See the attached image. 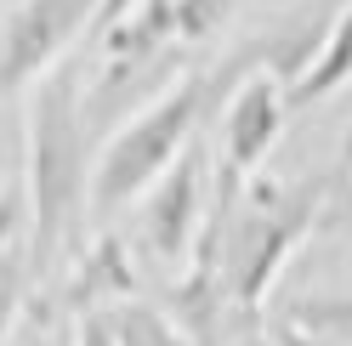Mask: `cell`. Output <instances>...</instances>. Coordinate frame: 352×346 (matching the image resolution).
<instances>
[{
  "label": "cell",
  "instance_id": "obj_9",
  "mask_svg": "<svg viewBox=\"0 0 352 346\" xmlns=\"http://www.w3.org/2000/svg\"><path fill=\"white\" fill-rule=\"evenodd\" d=\"M346 80H352V6L329 23V34L318 40V51L307 57V69L284 85V108H313L329 91H341Z\"/></svg>",
  "mask_w": 352,
  "mask_h": 346
},
{
  "label": "cell",
  "instance_id": "obj_17",
  "mask_svg": "<svg viewBox=\"0 0 352 346\" xmlns=\"http://www.w3.org/2000/svg\"><path fill=\"white\" fill-rule=\"evenodd\" d=\"M341 182H352V131H346V148H341Z\"/></svg>",
  "mask_w": 352,
  "mask_h": 346
},
{
  "label": "cell",
  "instance_id": "obj_15",
  "mask_svg": "<svg viewBox=\"0 0 352 346\" xmlns=\"http://www.w3.org/2000/svg\"><path fill=\"white\" fill-rule=\"evenodd\" d=\"M273 346H336V341H318V335L296 330V323H278V330H273Z\"/></svg>",
  "mask_w": 352,
  "mask_h": 346
},
{
  "label": "cell",
  "instance_id": "obj_14",
  "mask_svg": "<svg viewBox=\"0 0 352 346\" xmlns=\"http://www.w3.org/2000/svg\"><path fill=\"white\" fill-rule=\"evenodd\" d=\"M74 346H114V335H108V323H102V312H91V318H80V341Z\"/></svg>",
  "mask_w": 352,
  "mask_h": 346
},
{
  "label": "cell",
  "instance_id": "obj_7",
  "mask_svg": "<svg viewBox=\"0 0 352 346\" xmlns=\"http://www.w3.org/2000/svg\"><path fill=\"white\" fill-rule=\"evenodd\" d=\"M137 295V267H131V250L120 233H97L91 244L74 255L69 278H63V307L91 318V312H108L120 301Z\"/></svg>",
  "mask_w": 352,
  "mask_h": 346
},
{
  "label": "cell",
  "instance_id": "obj_8",
  "mask_svg": "<svg viewBox=\"0 0 352 346\" xmlns=\"http://www.w3.org/2000/svg\"><path fill=\"white\" fill-rule=\"evenodd\" d=\"M34 284V244H29V193L0 187V335L23 312Z\"/></svg>",
  "mask_w": 352,
  "mask_h": 346
},
{
  "label": "cell",
  "instance_id": "obj_12",
  "mask_svg": "<svg viewBox=\"0 0 352 346\" xmlns=\"http://www.w3.org/2000/svg\"><path fill=\"white\" fill-rule=\"evenodd\" d=\"M233 0H176V40H210L228 23Z\"/></svg>",
  "mask_w": 352,
  "mask_h": 346
},
{
  "label": "cell",
  "instance_id": "obj_11",
  "mask_svg": "<svg viewBox=\"0 0 352 346\" xmlns=\"http://www.w3.org/2000/svg\"><path fill=\"white\" fill-rule=\"evenodd\" d=\"M284 323H296V330L318 335V341L352 346V295H301V301H290Z\"/></svg>",
  "mask_w": 352,
  "mask_h": 346
},
{
  "label": "cell",
  "instance_id": "obj_6",
  "mask_svg": "<svg viewBox=\"0 0 352 346\" xmlns=\"http://www.w3.org/2000/svg\"><path fill=\"white\" fill-rule=\"evenodd\" d=\"M284 131V85L273 69H256L239 80V91L222 114V170L228 182H250L261 159L273 154V142Z\"/></svg>",
  "mask_w": 352,
  "mask_h": 346
},
{
  "label": "cell",
  "instance_id": "obj_16",
  "mask_svg": "<svg viewBox=\"0 0 352 346\" xmlns=\"http://www.w3.org/2000/svg\"><path fill=\"white\" fill-rule=\"evenodd\" d=\"M341 227H346V239H352V182H341Z\"/></svg>",
  "mask_w": 352,
  "mask_h": 346
},
{
  "label": "cell",
  "instance_id": "obj_10",
  "mask_svg": "<svg viewBox=\"0 0 352 346\" xmlns=\"http://www.w3.org/2000/svg\"><path fill=\"white\" fill-rule=\"evenodd\" d=\"M108 323V335H114V346H193L182 330H176V318L160 312V307H148V301H120V307H108L102 312Z\"/></svg>",
  "mask_w": 352,
  "mask_h": 346
},
{
  "label": "cell",
  "instance_id": "obj_2",
  "mask_svg": "<svg viewBox=\"0 0 352 346\" xmlns=\"http://www.w3.org/2000/svg\"><path fill=\"white\" fill-rule=\"evenodd\" d=\"M324 205H329L324 176H307V182H267V176L228 182V176H216L199 233L216 244V273H222L228 312H239V318L261 312L273 278L296 255V244L318 227Z\"/></svg>",
  "mask_w": 352,
  "mask_h": 346
},
{
  "label": "cell",
  "instance_id": "obj_3",
  "mask_svg": "<svg viewBox=\"0 0 352 346\" xmlns=\"http://www.w3.org/2000/svg\"><path fill=\"white\" fill-rule=\"evenodd\" d=\"M228 80H239V62L222 69V74H182L165 97H153L142 114H131L120 131L108 137V148L97 154L91 216H114L131 199H142V193L182 159V148L193 142L199 119L210 114V102H216V91H222Z\"/></svg>",
  "mask_w": 352,
  "mask_h": 346
},
{
  "label": "cell",
  "instance_id": "obj_4",
  "mask_svg": "<svg viewBox=\"0 0 352 346\" xmlns=\"http://www.w3.org/2000/svg\"><path fill=\"white\" fill-rule=\"evenodd\" d=\"M85 23H97V0H17L0 17V97L46 80Z\"/></svg>",
  "mask_w": 352,
  "mask_h": 346
},
{
  "label": "cell",
  "instance_id": "obj_13",
  "mask_svg": "<svg viewBox=\"0 0 352 346\" xmlns=\"http://www.w3.org/2000/svg\"><path fill=\"white\" fill-rule=\"evenodd\" d=\"M137 6H142V0H97V34H108L120 17H131Z\"/></svg>",
  "mask_w": 352,
  "mask_h": 346
},
{
  "label": "cell",
  "instance_id": "obj_1",
  "mask_svg": "<svg viewBox=\"0 0 352 346\" xmlns=\"http://www.w3.org/2000/svg\"><path fill=\"white\" fill-rule=\"evenodd\" d=\"M91 119H85V85L74 62H57L34 80L29 97V244L34 278H46L63 255H80V233L91 216Z\"/></svg>",
  "mask_w": 352,
  "mask_h": 346
},
{
  "label": "cell",
  "instance_id": "obj_5",
  "mask_svg": "<svg viewBox=\"0 0 352 346\" xmlns=\"http://www.w3.org/2000/svg\"><path fill=\"white\" fill-rule=\"evenodd\" d=\"M205 210H210L205 205V154H199V142H188L182 159H176L142 199V227H137L142 250L160 267H182L193 255V244H199Z\"/></svg>",
  "mask_w": 352,
  "mask_h": 346
}]
</instances>
